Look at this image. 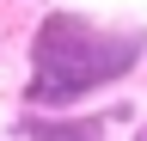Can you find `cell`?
<instances>
[{
	"mask_svg": "<svg viewBox=\"0 0 147 141\" xmlns=\"http://www.w3.org/2000/svg\"><path fill=\"white\" fill-rule=\"evenodd\" d=\"M31 86H25V104L43 117H61L74 104L98 98L104 86L129 80L147 55V31H104L80 19V12H49L37 25V43H31Z\"/></svg>",
	"mask_w": 147,
	"mask_h": 141,
	"instance_id": "1",
	"label": "cell"
},
{
	"mask_svg": "<svg viewBox=\"0 0 147 141\" xmlns=\"http://www.w3.org/2000/svg\"><path fill=\"white\" fill-rule=\"evenodd\" d=\"M135 141H147V129H135Z\"/></svg>",
	"mask_w": 147,
	"mask_h": 141,
	"instance_id": "2",
	"label": "cell"
}]
</instances>
